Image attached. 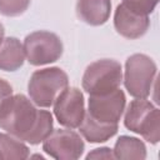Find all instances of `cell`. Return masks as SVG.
<instances>
[{
    "mask_svg": "<svg viewBox=\"0 0 160 160\" xmlns=\"http://www.w3.org/2000/svg\"><path fill=\"white\" fill-rule=\"evenodd\" d=\"M0 128L30 145L42 142L54 130L50 111L39 110L30 98L16 94L0 105Z\"/></svg>",
    "mask_w": 160,
    "mask_h": 160,
    "instance_id": "cell-1",
    "label": "cell"
},
{
    "mask_svg": "<svg viewBox=\"0 0 160 160\" xmlns=\"http://www.w3.org/2000/svg\"><path fill=\"white\" fill-rule=\"evenodd\" d=\"M66 88H69L68 74L58 66L34 71L28 82L29 98L39 108L52 106Z\"/></svg>",
    "mask_w": 160,
    "mask_h": 160,
    "instance_id": "cell-2",
    "label": "cell"
},
{
    "mask_svg": "<svg viewBox=\"0 0 160 160\" xmlns=\"http://www.w3.org/2000/svg\"><path fill=\"white\" fill-rule=\"evenodd\" d=\"M124 125L150 144L160 141V111L146 99H135L128 105Z\"/></svg>",
    "mask_w": 160,
    "mask_h": 160,
    "instance_id": "cell-3",
    "label": "cell"
},
{
    "mask_svg": "<svg viewBox=\"0 0 160 160\" xmlns=\"http://www.w3.org/2000/svg\"><path fill=\"white\" fill-rule=\"evenodd\" d=\"M158 66L155 61L145 54H132L125 62L124 86L135 99H146L156 78Z\"/></svg>",
    "mask_w": 160,
    "mask_h": 160,
    "instance_id": "cell-4",
    "label": "cell"
},
{
    "mask_svg": "<svg viewBox=\"0 0 160 160\" xmlns=\"http://www.w3.org/2000/svg\"><path fill=\"white\" fill-rule=\"evenodd\" d=\"M122 82L121 64L112 59H100L90 65L84 71L81 85L89 94H102L120 88Z\"/></svg>",
    "mask_w": 160,
    "mask_h": 160,
    "instance_id": "cell-5",
    "label": "cell"
},
{
    "mask_svg": "<svg viewBox=\"0 0 160 160\" xmlns=\"http://www.w3.org/2000/svg\"><path fill=\"white\" fill-rule=\"evenodd\" d=\"M25 58L30 65L41 66L58 61L64 51L60 38L46 30H39L29 34L22 44Z\"/></svg>",
    "mask_w": 160,
    "mask_h": 160,
    "instance_id": "cell-6",
    "label": "cell"
},
{
    "mask_svg": "<svg viewBox=\"0 0 160 160\" xmlns=\"http://www.w3.org/2000/svg\"><path fill=\"white\" fill-rule=\"evenodd\" d=\"M126 98L118 88L108 92L89 95L88 114L96 121L104 124H119L125 110Z\"/></svg>",
    "mask_w": 160,
    "mask_h": 160,
    "instance_id": "cell-7",
    "label": "cell"
},
{
    "mask_svg": "<svg viewBox=\"0 0 160 160\" xmlns=\"http://www.w3.org/2000/svg\"><path fill=\"white\" fill-rule=\"evenodd\" d=\"M42 150L56 160H76L82 156L85 144L74 130L55 129L42 141Z\"/></svg>",
    "mask_w": 160,
    "mask_h": 160,
    "instance_id": "cell-8",
    "label": "cell"
},
{
    "mask_svg": "<svg viewBox=\"0 0 160 160\" xmlns=\"http://www.w3.org/2000/svg\"><path fill=\"white\" fill-rule=\"evenodd\" d=\"M52 106L58 122L69 129H78L86 112L84 94L78 88H66Z\"/></svg>",
    "mask_w": 160,
    "mask_h": 160,
    "instance_id": "cell-9",
    "label": "cell"
},
{
    "mask_svg": "<svg viewBox=\"0 0 160 160\" xmlns=\"http://www.w3.org/2000/svg\"><path fill=\"white\" fill-rule=\"evenodd\" d=\"M114 26L118 34L121 36L134 40L144 36L150 26L149 15L138 14L122 4L116 6L114 14Z\"/></svg>",
    "mask_w": 160,
    "mask_h": 160,
    "instance_id": "cell-10",
    "label": "cell"
},
{
    "mask_svg": "<svg viewBox=\"0 0 160 160\" xmlns=\"http://www.w3.org/2000/svg\"><path fill=\"white\" fill-rule=\"evenodd\" d=\"M111 14L110 0H78L76 15L88 25L100 26L104 25Z\"/></svg>",
    "mask_w": 160,
    "mask_h": 160,
    "instance_id": "cell-11",
    "label": "cell"
},
{
    "mask_svg": "<svg viewBox=\"0 0 160 160\" xmlns=\"http://www.w3.org/2000/svg\"><path fill=\"white\" fill-rule=\"evenodd\" d=\"M80 134L91 144H100L110 140L116 135L119 130V124H104L92 119L88 112H85L84 120L78 128Z\"/></svg>",
    "mask_w": 160,
    "mask_h": 160,
    "instance_id": "cell-12",
    "label": "cell"
},
{
    "mask_svg": "<svg viewBox=\"0 0 160 160\" xmlns=\"http://www.w3.org/2000/svg\"><path fill=\"white\" fill-rule=\"evenodd\" d=\"M24 60L25 52L20 40L14 36L4 38L0 44V70L16 71L22 66Z\"/></svg>",
    "mask_w": 160,
    "mask_h": 160,
    "instance_id": "cell-13",
    "label": "cell"
},
{
    "mask_svg": "<svg viewBox=\"0 0 160 160\" xmlns=\"http://www.w3.org/2000/svg\"><path fill=\"white\" fill-rule=\"evenodd\" d=\"M112 152L115 159H146V146L144 141L129 135H121L116 140Z\"/></svg>",
    "mask_w": 160,
    "mask_h": 160,
    "instance_id": "cell-14",
    "label": "cell"
},
{
    "mask_svg": "<svg viewBox=\"0 0 160 160\" xmlns=\"http://www.w3.org/2000/svg\"><path fill=\"white\" fill-rule=\"evenodd\" d=\"M30 156V150L24 141L18 138L0 132V159L25 160Z\"/></svg>",
    "mask_w": 160,
    "mask_h": 160,
    "instance_id": "cell-15",
    "label": "cell"
},
{
    "mask_svg": "<svg viewBox=\"0 0 160 160\" xmlns=\"http://www.w3.org/2000/svg\"><path fill=\"white\" fill-rule=\"evenodd\" d=\"M31 0H0V14L9 18L20 16L24 14Z\"/></svg>",
    "mask_w": 160,
    "mask_h": 160,
    "instance_id": "cell-16",
    "label": "cell"
},
{
    "mask_svg": "<svg viewBox=\"0 0 160 160\" xmlns=\"http://www.w3.org/2000/svg\"><path fill=\"white\" fill-rule=\"evenodd\" d=\"M121 4L138 14L150 15L159 4V0H122Z\"/></svg>",
    "mask_w": 160,
    "mask_h": 160,
    "instance_id": "cell-17",
    "label": "cell"
},
{
    "mask_svg": "<svg viewBox=\"0 0 160 160\" xmlns=\"http://www.w3.org/2000/svg\"><path fill=\"white\" fill-rule=\"evenodd\" d=\"M86 159L88 160L90 159H115V156H114L112 149L104 146V148H98V149L91 150L86 155Z\"/></svg>",
    "mask_w": 160,
    "mask_h": 160,
    "instance_id": "cell-18",
    "label": "cell"
},
{
    "mask_svg": "<svg viewBox=\"0 0 160 160\" xmlns=\"http://www.w3.org/2000/svg\"><path fill=\"white\" fill-rule=\"evenodd\" d=\"M12 95V88L11 85L0 78V105L4 102V100H6L9 96Z\"/></svg>",
    "mask_w": 160,
    "mask_h": 160,
    "instance_id": "cell-19",
    "label": "cell"
},
{
    "mask_svg": "<svg viewBox=\"0 0 160 160\" xmlns=\"http://www.w3.org/2000/svg\"><path fill=\"white\" fill-rule=\"evenodd\" d=\"M4 34H5V30H4L2 24L0 22V44H1V42H2V40H4Z\"/></svg>",
    "mask_w": 160,
    "mask_h": 160,
    "instance_id": "cell-20",
    "label": "cell"
}]
</instances>
